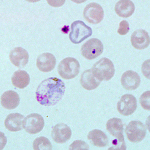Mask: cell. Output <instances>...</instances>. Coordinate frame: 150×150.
Segmentation results:
<instances>
[{
  "mask_svg": "<svg viewBox=\"0 0 150 150\" xmlns=\"http://www.w3.org/2000/svg\"><path fill=\"white\" fill-rule=\"evenodd\" d=\"M63 81L51 77L43 81L36 90V98L40 104L45 106H53L59 102L65 92Z\"/></svg>",
  "mask_w": 150,
  "mask_h": 150,
  "instance_id": "obj_1",
  "label": "cell"
},
{
  "mask_svg": "<svg viewBox=\"0 0 150 150\" xmlns=\"http://www.w3.org/2000/svg\"><path fill=\"white\" fill-rule=\"evenodd\" d=\"M124 125L121 119L113 118L108 121L106 124V129L112 136L116 138L112 141L115 150H126L124 137L123 135Z\"/></svg>",
  "mask_w": 150,
  "mask_h": 150,
  "instance_id": "obj_2",
  "label": "cell"
},
{
  "mask_svg": "<svg viewBox=\"0 0 150 150\" xmlns=\"http://www.w3.org/2000/svg\"><path fill=\"white\" fill-rule=\"evenodd\" d=\"M93 75L101 82L108 81L114 76V65L111 60L107 58H102L97 62L91 69Z\"/></svg>",
  "mask_w": 150,
  "mask_h": 150,
  "instance_id": "obj_3",
  "label": "cell"
},
{
  "mask_svg": "<svg viewBox=\"0 0 150 150\" xmlns=\"http://www.w3.org/2000/svg\"><path fill=\"white\" fill-rule=\"evenodd\" d=\"M80 66L78 61L72 57H67L60 62L58 65V73L65 80L77 77L80 72Z\"/></svg>",
  "mask_w": 150,
  "mask_h": 150,
  "instance_id": "obj_4",
  "label": "cell"
},
{
  "mask_svg": "<svg viewBox=\"0 0 150 150\" xmlns=\"http://www.w3.org/2000/svg\"><path fill=\"white\" fill-rule=\"evenodd\" d=\"M92 29L82 21H76L71 25L69 34L70 41L75 44L82 42L92 35Z\"/></svg>",
  "mask_w": 150,
  "mask_h": 150,
  "instance_id": "obj_5",
  "label": "cell"
},
{
  "mask_svg": "<svg viewBox=\"0 0 150 150\" xmlns=\"http://www.w3.org/2000/svg\"><path fill=\"white\" fill-rule=\"evenodd\" d=\"M104 50L103 44L96 38L89 40L81 49L82 56L88 60H93L102 54Z\"/></svg>",
  "mask_w": 150,
  "mask_h": 150,
  "instance_id": "obj_6",
  "label": "cell"
},
{
  "mask_svg": "<svg viewBox=\"0 0 150 150\" xmlns=\"http://www.w3.org/2000/svg\"><path fill=\"white\" fill-rule=\"evenodd\" d=\"M125 132L128 140L135 143L141 142L146 135L145 126L141 122L138 121L130 122Z\"/></svg>",
  "mask_w": 150,
  "mask_h": 150,
  "instance_id": "obj_7",
  "label": "cell"
},
{
  "mask_svg": "<svg viewBox=\"0 0 150 150\" xmlns=\"http://www.w3.org/2000/svg\"><path fill=\"white\" fill-rule=\"evenodd\" d=\"M44 125L43 117L37 113H33L27 116L23 124V128L30 134H36L42 131Z\"/></svg>",
  "mask_w": 150,
  "mask_h": 150,
  "instance_id": "obj_8",
  "label": "cell"
},
{
  "mask_svg": "<svg viewBox=\"0 0 150 150\" xmlns=\"http://www.w3.org/2000/svg\"><path fill=\"white\" fill-rule=\"evenodd\" d=\"M104 15L102 7L96 3H91L87 5L83 12L84 18L91 24H99L103 20Z\"/></svg>",
  "mask_w": 150,
  "mask_h": 150,
  "instance_id": "obj_9",
  "label": "cell"
},
{
  "mask_svg": "<svg viewBox=\"0 0 150 150\" xmlns=\"http://www.w3.org/2000/svg\"><path fill=\"white\" fill-rule=\"evenodd\" d=\"M137 108V101L136 98L131 94L122 96L117 104V110L123 116H130L133 114Z\"/></svg>",
  "mask_w": 150,
  "mask_h": 150,
  "instance_id": "obj_10",
  "label": "cell"
},
{
  "mask_svg": "<svg viewBox=\"0 0 150 150\" xmlns=\"http://www.w3.org/2000/svg\"><path fill=\"white\" fill-rule=\"evenodd\" d=\"M52 137L54 141L58 144H63L70 140L72 131L70 127L64 123H59L53 128Z\"/></svg>",
  "mask_w": 150,
  "mask_h": 150,
  "instance_id": "obj_11",
  "label": "cell"
},
{
  "mask_svg": "<svg viewBox=\"0 0 150 150\" xmlns=\"http://www.w3.org/2000/svg\"><path fill=\"white\" fill-rule=\"evenodd\" d=\"M10 61L19 68H23L28 63L29 54L22 47H17L11 51L9 55Z\"/></svg>",
  "mask_w": 150,
  "mask_h": 150,
  "instance_id": "obj_12",
  "label": "cell"
},
{
  "mask_svg": "<svg viewBox=\"0 0 150 150\" xmlns=\"http://www.w3.org/2000/svg\"><path fill=\"white\" fill-rule=\"evenodd\" d=\"M131 42L135 49H145L150 45V37L148 33L144 30H137L132 35Z\"/></svg>",
  "mask_w": 150,
  "mask_h": 150,
  "instance_id": "obj_13",
  "label": "cell"
},
{
  "mask_svg": "<svg viewBox=\"0 0 150 150\" xmlns=\"http://www.w3.org/2000/svg\"><path fill=\"white\" fill-rule=\"evenodd\" d=\"M56 64L55 57L51 53H44L38 57L37 67L41 72H51L55 68Z\"/></svg>",
  "mask_w": 150,
  "mask_h": 150,
  "instance_id": "obj_14",
  "label": "cell"
},
{
  "mask_svg": "<svg viewBox=\"0 0 150 150\" xmlns=\"http://www.w3.org/2000/svg\"><path fill=\"white\" fill-rule=\"evenodd\" d=\"M121 82L124 89L127 90H134L139 87L141 78L136 72L127 71L122 76Z\"/></svg>",
  "mask_w": 150,
  "mask_h": 150,
  "instance_id": "obj_15",
  "label": "cell"
},
{
  "mask_svg": "<svg viewBox=\"0 0 150 150\" xmlns=\"http://www.w3.org/2000/svg\"><path fill=\"white\" fill-rule=\"evenodd\" d=\"M20 102L19 95L13 91H6L1 98V105L6 109H15L19 106Z\"/></svg>",
  "mask_w": 150,
  "mask_h": 150,
  "instance_id": "obj_16",
  "label": "cell"
},
{
  "mask_svg": "<svg viewBox=\"0 0 150 150\" xmlns=\"http://www.w3.org/2000/svg\"><path fill=\"white\" fill-rule=\"evenodd\" d=\"M24 116L19 113H12L7 116L5 126L11 132H18L22 130Z\"/></svg>",
  "mask_w": 150,
  "mask_h": 150,
  "instance_id": "obj_17",
  "label": "cell"
},
{
  "mask_svg": "<svg viewBox=\"0 0 150 150\" xmlns=\"http://www.w3.org/2000/svg\"><path fill=\"white\" fill-rule=\"evenodd\" d=\"M134 4L130 0H121L116 3L115 11L119 17L127 18L131 17L135 11Z\"/></svg>",
  "mask_w": 150,
  "mask_h": 150,
  "instance_id": "obj_18",
  "label": "cell"
},
{
  "mask_svg": "<svg viewBox=\"0 0 150 150\" xmlns=\"http://www.w3.org/2000/svg\"><path fill=\"white\" fill-rule=\"evenodd\" d=\"M80 83L82 87L87 90L96 89L101 82L93 75L91 69L86 70L81 75Z\"/></svg>",
  "mask_w": 150,
  "mask_h": 150,
  "instance_id": "obj_19",
  "label": "cell"
},
{
  "mask_svg": "<svg viewBox=\"0 0 150 150\" xmlns=\"http://www.w3.org/2000/svg\"><path fill=\"white\" fill-rule=\"evenodd\" d=\"M88 139L96 147L103 148L107 146L108 138L105 133L101 130L95 129L89 132Z\"/></svg>",
  "mask_w": 150,
  "mask_h": 150,
  "instance_id": "obj_20",
  "label": "cell"
},
{
  "mask_svg": "<svg viewBox=\"0 0 150 150\" xmlns=\"http://www.w3.org/2000/svg\"><path fill=\"white\" fill-rule=\"evenodd\" d=\"M11 80L12 84L15 87L19 89H24L29 85L30 77L25 71L18 70L14 73Z\"/></svg>",
  "mask_w": 150,
  "mask_h": 150,
  "instance_id": "obj_21",
  "label": "cell"
},
{
  "mask_svg": "<svg viewBox=\"0 0 150 150\" xmlns=\"http://www.w3.org/2000/svg\"><path fill=\"white\" fill-rule=\"evenodd\" d=\"M33 149L35 150H51L52 145L48 138L45 137H40L33 142Z\"/></svg>",
  "mask_w": 150,
  "mask_h": 150,
  "instance_id": "obj_22",
  "label": "cell"
},
{
  "mask_svg": "<svg viewBox=\"0 0 150 150\" xmlns=\"http://www.w3.org/2000/svg\"><path fill=\"white\" fill-rule=\"evenodd\" d=\"M150 91H148L144 93L140 98V103L142 108L146 110L150 111Z\"/></svg>",
  "mask_w": 150,
  "mask_h": 150,
  "instance_id": "obj_23",
  "label": "cell"
},
{
  "mask_svg": "<svg viewBox=\"0 0 150 150\" xmlns=\"http://www.w3.org/2000/svg\"><path fill=\"white\" fill-rule=\"evenodd\" d=\"M89 149V145L85 142L82 140L75 141L69 146L70 150H88Z\"/></svg>",
  "mask_w": 150,
  "mask_h": 150,
  "instance_id": "obj_24",
  "label": "cell"
},
{
  "mask_svg": "<svg viewBox=\"0 0 150 150\" xmlns=\"http://www.w3.org/2000/svg\"><path fill=\"white\" fill-rule=\"evenodd\" d=\"M129 24L127 21L123 20L120 23L119 27L118 28L117 32L120 35H125L129 33Z\"/></svg>",
  "mask_w": 150,
  "mask_h": 150,
  "instance_id": "obj_25",
  "label": "cell"
}]
</instances>
